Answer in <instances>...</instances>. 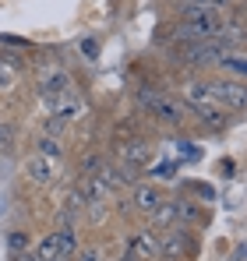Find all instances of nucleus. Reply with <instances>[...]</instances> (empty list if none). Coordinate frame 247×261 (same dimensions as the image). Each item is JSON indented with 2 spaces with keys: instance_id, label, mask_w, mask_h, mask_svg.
<instances>
[{
  "instance_id": "9",
  "label": "nucleus",
  "mask_w": 247,
  "mask_h": 261,
  "mask_svg": "<svg viewBox=\"0 0 247 261\" xmlns=\"http://www.w3.org/2000/svg\"><path fill=\"white\" fill-rule=\"evenodd\" d=\"M124 251L134 261H159V233L149 229L145 222L141 226H131L124 233Z\"/></svg>"
},
{
  "instance_id": "10",
  "label": "nucleus",
  "mask_w": 247,
  "mask_h": 261,
  "mask_svg": "<svg viewBox=\"0 0 247 261\" xmlns=\"http://www.w3.org/2000/svg\"><path fill=\"white\" fill-rule=\"evenodd\" d=\"M173 201V219H177V226H187V229H205L208 226V212L202 201H194V198H169Z\"/></svg>"
},
{
  "instance_id": "1",
  "label": "nucleus",
  "mask_w": 247,
  "mask_h": 261,
  "mask_svg": "<svg viewBox=\"0 0 247 261\" xmlns=\"http://www.w3.org/2000/svg\"><path fill=\"white\" fill-rule=\"evenodd\" d=\"M177 99H180V106H184V113H187V120H198L202 127L208 130H226L233 124V117L208 95L205 88V74H187V78H180V85L173 92Z\"/></svg>"
},
{
  "instance_id": "17",
  "label": "nucleus",
  "mask_w": 247,
  "mask_h": 261,
  "mask_svg": "<svg viewBox=\"0 0 247 261\" xmlns=\"http://www.w3.org/2000/svg\"><path fill=\"white\" fill-rule=\"evenodd\" d=\"M14 261H36V258L32 254H21V258H14Z\"/></svg>"
},
{
  "instance_id": "6",
  "label": "nucleus",
  "mask_w": 247,
  "mask_h": 261,
  "mask_svg": "<svg viewBox=\"0 0 247 261\" xmlns=\"http://www.w3.org/2000/svg\"><path fill=\"white\" fill-rule=\"evenodd\" d=\"M202 251L198 233L187 226H169L159 233V261H194Z\"/></svg>"
},
{
  "instance_id": "3",
  "label": "nucleus",
  "mask_w": 247,
  "mask_h": 261,
  "mask_svg": "<svg viewBox=\"0 0 247 261\" xmlns=\"http://www.w3.org/2000/svg\"><path fill=\"white\" fill-rule=\"evenodd\" d=\"M138 102L145 106V113L156 120V124H163L169 130H184L191 120H187V113H184V106H180V99L163 85H141L138 88Z\"/></svg>"
},
{
  "instance_id": "7",
  "label": "nucleus",
  "mask_w": 247,
  "mask_h": 261,
  "mask_svg": "<svg viewBox=\"0 0 247 261\" xmlns=\"http://www.w3.org/2000/svg\"><path fill=\"white\" fill-rule=\"evenodd\" d=\"M166 201V191L159 184H152V180H138L134 187H127V194H124L117 205H124V212H131V216H138L141 222L152 216L159 205Z\"/></svg>"
},
{
  "instance_id": "14",
  "label": "nucleus",
  "mask_w": 247,
  "mask_h": 261,
  "mask_svg": "<svg viewBox=\"0 0 247 261\" xmlns=\"http://www.w3.org/2000/svg\"><path fill=\"white\" fill-rule=\"evenodd\" d=\"M14 88H18V67L7 57H0V92H14Z\"/></svg>"
},
{
  "instance_id": "8",
  "label": "nucleus",
  "mask_w": 247,
  "mask_h": 261,
  "mask_svg": "<svg viewBox=\"0 0 247 261\" xmlns=\"http://www.w3.org/2000/svg\"><path fill=\"white\" fill-rule=\"evenodd\" d=\"M60 176H64V159H57V155H39V152H32V155L25 159V180H29L32 187L50 191Z\"/></svg>"
},
{
  "instance_id": "4",
  "label": "nucleus",
  "mask_w": 247,
  "mask_h": 261,
  "mask_svg": "<svg viewBox=\"0 0 247 261\" xmlns=\"http://www.w3.org/2000/svg\"><path fill=\"white\" fill-rule=\"evenodd\" d=\"M230 14H191V18H173L166 36L173 39L177 46H202V43H212L223 29Z\"/></svg>"
},
{
  "instance_id": "13",
  "label": "nucleus",
  "mask_w": 247,
  "mask_h": 261,
  "mask_svg": "<svg viewBox=\"0 0 247 261\" xmlns=\"http://www.w3.org/2000/svg\"><path fill=\"white\" fill-rule=\"evenodd\" d=\"M7 251H11V258H21V254H29V251H32V240H29V233H25V229H11V233H7Z\"/></svg>"
},
{
  "instance_id": "2",
  "label": "nucleus",
  "mask_w": 247,
  "mask_h": 261,
  "mask_svg": "<svg viewBox=\"0 0 247 261\" xmlns=\"http://www.w3.org/2000/svg\"><path fill=\"white\" fill-rule=\"evenodd\" d=\"M32 85H36V95L42 99V106L53 110L71 88H78V82H75V74H71L60 60L39 57V60L32 64Z\"/></svg>"
},
{
  "instance_id": "5",
  "label": "nucleus",
  "mask_w": 247,
  "mask_h": 261,
  "mask_svg": "<svg viewBox=\"0 0 247 261\" xmlns=\"http://www.w3.org/2000/svg\"><path fill=\"white\" fill-rule=\"evenodd\" d=\"M205 88L230 117L247 113V82H237L230 74H205Z\"/></svg>"
},
{
  "instance_id": "15",
  "label": "nucleus",
  "mask_w": 247,
  "mask_h": 261,
  "mask_svg": "<svg viewBox=\"0 0 247 261\" xmlns=\"http://www.w3.org/2000/svg\"><path fill=\"white\" fill-rule=\"evenodd\" d=\"M36 152H39V155H57V159H64L60 138H53V134H39V138H36Z\"/></svg>"
},
{
  "instance_id": "11",
  "label": "nucleus",
  "mask_w": 247,
  "mask_h": 261,
  "mask_svg": "<svg viewBox=\"0 0 247 261\" xmlns=\"http://www.w3.org/2000/svg\"><path fill=\"white\" fill-rule=\"evenodd\" d=\"M215 71H219V74H230V78H237V82H247V49H233V53H226V57L219 60Z\"/></svg>"
},
{
  "instance_id": "12",
  "label": "nucleus",
  "mask_w": 247,
  "mask_h": 261,
  "mask_svg": "<svg viewBox=\"0 0 247 261\" xmlns=\"http://www.w3.org/2000/svg\"><path fill=\"white\" fill-rule=\"evenodd\" d=\"M113 216V205H106V201H85V226L88 229H99V226H106Z\"/></svg>"
},
{
  "instance_id": "16",
  "label": "nucleus",
  "mask_w": 247,
  "mask_h": 261,
  "mask_svg": "<svg viewBox=\"0 0 247 261\" xmlns=\"http://www.w3.org/2000/svg\"><path fill=\"white\" fill-rule=\"evenodd\" d=\"M110 261H134V258H131V254H127V251H124V247H120L117 254H110Z\"/></svg>"
}]
</instances>
